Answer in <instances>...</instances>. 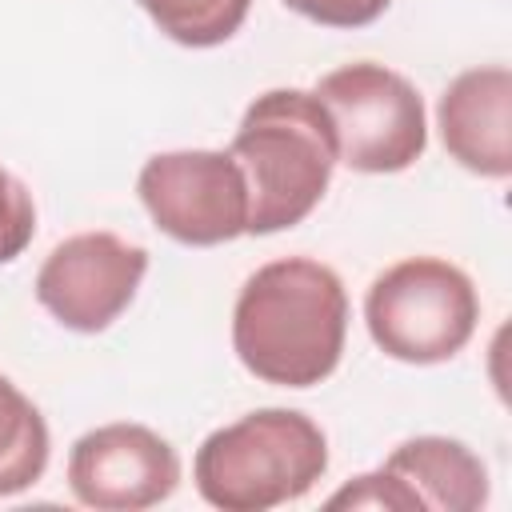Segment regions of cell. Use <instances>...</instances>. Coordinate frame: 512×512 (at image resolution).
<instances>
[{"label": "cell", "mask_w": 512, "mask_h": 512, "mask_svg": "<svg viewBox=\"0 0 512 512\" xmlns=\"http://www.w3.org/2000/svg\"><path fill=\"white\" fill-rule=\"evenodd\" d=\"M436 128L444 152L484 176H512V72L504 64H480L460 72L436 104Z\"/></svg>", "instance_id": "10"}, {"label": "cell", "mask_w": 512, "mask_h": 512, "mask_svg": "<svg viewBox=\"0 0 512 512\" xmlns=\"http://www.w3.org/2000/svg\"><path fill=\"white\" fill-rule=\"evenodd\" d=\"M332 116L340 164L364 176H392L412 168L428 148L424 100L408 76L356 60L332 68L312 88Z\"/></svg>", "instance_id": "5"}, {"label": "cell", "mask_w": 512, "mask_h": 512, "mask_svg": "<svg viewBox=\"0 0 512 512\" xmlns=\"http://www.w3.org/2000/svg\"><path fill=\"white\" fill-rule=\"evenodd\" d=\"M144 272V244L116 232H76L44 256L36 272V300L56 324L92 336L120 320V312L136 300Z\"/></svg>", "instance_id": "8"}, {"label": "cell", "mask_w": 512, "mask_h": 512, "mask_svg": "<svg viewBox=\"0 0 512 512\" xmlns=\"http://www.w3.org/2000/svg\"><path fill=\"white\" fill-rule=\"evenodd\" d=\"M328 472L324 428L296 408H256L204 436L192 460L196 492L220 512H268L316 488Z\"/></svg>", "instance_id": "3"}, {"label": "cell", "mask_w": 512, "mask_h": 512, "mask_svg": "<svg viewBox=\"0 0 512 512\" xmlns=\"http://www.w3.org/2000/svg\"><path fill=\"white\" fill-rule=\"evenodd\" d=\"M488 504L484 460L452 436H412L388 460L340 492L328 508H384V512H480Z\"/></svg>", "instance_id": "7"}, {"label": "cell", "mask_w": 512, "mask_h": 512, "mask_svg": "<svg viewBox=\"0 0 512 512\" xmlns=\"http://www.w3.org/2000/svg\"><path fill=\"white\" fill-rule=\"evenodd\" d=\"M392 0H284L296 16L320 28H368L388 12Z\"/></svg>", "instance_id": "14"}, {"label": "cell", "mask_w": 512, "mask_h": 512, "mask_svg": "<svg viewBox=\"0 0 512 512\" xmlns=\"http://www.w3.org/2000/svg\"><path fill=\"white\" fill-rule=\"evenodd\" d=\"M52 436L40 408L0 372V496L28 492L48 468Z\"/></svg>", "instance_id": "11"}, {"label": "cell", "mask_w": 512, "mask_h": 512, "mask_svg": "<svg viewBox=\"0 0 512 512\" xmlns=\"http://www.w3.org/2000/svg\"><path fill=\"white\" fill-rule=\"evenodd\" d=\"M36 236V204L24 180L0 164V264H12Z\"/></svg>", "instance_id": "13"}, {"label": "cell", "mask_w": 512, "mask_h": 512, "mask_svg": "<svg viewBox=\"0 0 512 512\" xmlns=\"http://www.w3.org/2000/svg\"><path fill=\"white\" fill-rule=\"evenodd\" d=\"M480 296L464 268L440 256H408L384 268L364 296L372 344L400 364H444L476 332Z\"/></svg>", "instance_id": "4"}, {"label": "cell", "mask_w": 512, "mask_h": 512, "mask_svg": "<svg viewBox=\"0 0 512 512\" xmlns=\"http://www.w3.org/2000/svg\"><path fill=\"white\" fill-rule=\"evenodd\" d=\"M148 20L184 48H216L240 32L252 0H136Z\"/></svg>", "instance_id": "12"}, {"label": "cell", "mask_w": 512, "mask_h": 512, "mask_svg": "<svg viewBox=\"0 0 512 512\" xmlns=\"http://www.w3.org/2000/svg\"><path fill=\"white\" fill-rule=\"evenodd\" d=\"M348 336V292L340 276L308 256L256 268L232 308V348L240 364L276 388L324 384Z\"/></svg>", "instance_id": "1"}, {"label": "cell", "mask_w": 512, "mask_h": 512, "mask_svg": "<svg viewBox=\"0 0 512 512\" xmlns=\"http://www.w3.org/2000/svg\"><path fill=\"white\" fill-rule=\"evenodd\" d=\"M136 192L152 224L188 248H216L248 232V184L232 152L176 148L144 160Z\"/></svg>", "instance_id": "6"}, {"label": "cell", "mask_w": 512, "mask_h": 512, "mask_svg": "<svg viewBox=\"0 0 512 512\" xmlns=\"http://www.w3.org/2000/svg\"><path fill=\"white\" fill-rule=\"evenodd\" d=\"M228 152L248 184L252 236H272L312 216L340 164L332 116L308 88L260 92L244 108Z\"/></svg>", "instance_id": "2"}, {"label": "cell", "mask_w": 512, "mask_h": 512, "mask_svg": "<svg viewBox=\"0 0 512 512\" xmlns=\"http://www.w3.org/2000/svg\"><path fill=\"white\" fill-rule=\"evenodd\" d=\"M180 484L176 448L148 424H100L68 452V488L96 512H144Z\"/></svg>", "instance_id": "9"}]
</instances>
